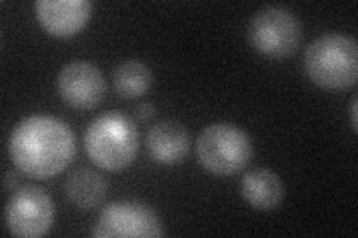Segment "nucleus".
I'll list each match as a JSON object with an SVG mask.
<instances>
[{
    "instance_id": "obj_3",
    "label": "nucleus",
    "mask_w": 358,
    "mask_h": 238,
    "mask_svg": "<svg viewBox=\"0 0 358 238\" xmlns=\"http://www.w3.org/2000/svg\"><path fill=\"white\" fill-rule=\"evenodd\" d=\"M303 66L317 87L333 91L351 88L358 76L357 42L343 33H326L306 48Z\"/></svg>"
},
{
    "instance_id": "obj_13",
    "label": "nucleus",
    "mask_w": 358,
    "mask_h": 238,
    "mask_svg": "<svg viewBox=\"0 0 358 238\" xmlns=\"http://www.w3.org/2000/svg\"><path fill=\"white\" fill-rule=\"evenodd\" d=\"M112 81L121 98L131 100L143 96L151 88L152 73L150 67L142 61L126 60L115 67Z\"/></svg>"
},
{
    "instance_id": "obj_15",
    "label": "nucleus",
    "mask_w": 358,
    "mask_h": 238,
    "mask_svg": "<svg viewBox=\"0 0 358 238\" xmlns=\"http://www.w3.org/2000/svg\"><path fill=\"white\" fill-rule=\"evenodd\" d=\"M351 121H352L354 131H357V98L352 100V105H351Z\"/></svg>"
},
{
    "instance_id": "obj_2",
    "label": "nucleus",
    "mask_w": 358,
    "mask_h": 238,
    "mask_svg": "<svg viewBox=\"0 0 358 238\" xmlns=\"http://www.w3.org/2000/svg\"><path fill=\"white\" fill-rule=\"evenodd\" d=\"M84 144L97 167L110 173L127 168L139 151V131L134 121L118 110H109L90 124Z\"/></svg>"
},
{
    "instance_id": "obj_14",
    "label": "nucleus",
    "mask_w": 358,
    "mask_h": 238,
    "mask_svg": "<svg viewBox=\"0 0 358 238\" xmlns=\"http://www.w3.org/2000/svg\"><path fill=\"white\" fill-rule=\"evenodd\" d=\"M136 115L141 118V119H145L148 121L150 118H152L155 115V107L151 105V103H142L138 110H136Z\"/></svg>"
},
{
    "instance_id": "obj_6",
    "label": "nucleus",
    "mask_w": 358,
    "mask_h": 238,
    "mask_svg": "<svg viewBox=\"0 0 358 238\" xmlns=\"http://www.w3.org/2000/svg\"><path fill=\"white\" fill-rule=\"evenodd\" d=\"M9 232L38 238L48 234L54 222V204L48 192L35 185L22 186L9 198L5 211Z\"/></svg>"
},
{
    "instance_id": "obj_10",
    "label": "nucleus",
    "mask_w": 358,
    "mask_h": 238,
    "mask_svg": "<svg viewBox=\"0 0 358 238\" xmlns=\"http://www.w3.org/2000/svg\"><path fill=\"white\" fill-rule=\"evenodd\" d=\"M147 149L155 163L173 165L182 161L189 149L187 128L173 119L157 122L147 134Z\"/></svg>"
},
{
    "instance_id": "obj_9",
    "label": "nucleus",
    "mask_w": 358,
    "mask_h": 238,
    "mask_svg": "<svg viewBox=\"0 0 358 238\" xmlns=\"http://www.w3.org/2000/svg\"><path fill=\"white\" fill-rule=\"evenodd\" d=\"M35 8L41 26L50 35L62 39L80 33L92 15L88 0H41Z\"/></svg>"
},
{
    "instance_id": "obj_12",
    "label": "nucleus",
    "mask_w": 358,
    "mask_h": 238,
    "mask_svg": "<svg viewBox=\"0 0 358 238\" xmlns=\"http://www.w3.org/2000/svg\"><path fill=\"white\" fill-rule=\"evenodd\" d=\"M66 197L80 209H94L108 195V184L102 174L92 168H78L66 179Z\"/></svg>"
},
{
    "instance_id": "obj_5",
    "label": "nucleus",
    "mask_w": 358,
    "mask_h": 238,
    "mask_svg": "<svg viewBox=\"0 0 358 238\" xmlns=\"http://www.w3.org/2000/svg\"><path fill=\"white\" fill-rule=\"evenodd\" d=\"M303 31L293 13L281 6H266L248 24V39L254 50L271 59H285L301 43Z\"/></svg>"
},
{
    "instance_id": "obj_8",
    "label": "nucleus",
    "mask_w": 358,
    "mask_h": 238,
    "mask_svg": "<svg viewBox=\"0 0 358 238\" xmlns=\"http://www.w3.org/2000/svg\"><path fill=\"white\" fill-rule=\"evenodd\" d=\"M57 91L67 106L75 110H90L105 97V77L93 63L72 61L57 76Z\"/></svg>"
},
{
    "instance_id": "obj_7",
    "label": "nucleus",
    "mask_w": 358,
    "mask_h": 238,
    "mask_svg": "<svg viewBox=\"0 0 358 238\" xmlns=\"http://www.w3.org/2000/svg\"><path fill=\"white\" fill-rule=\"evenodd\" d=\"M162 221L151 207L139 201H115L106 206L92 231V237H163Z\"/></svg>"
},
{
    "instance_id": "obj_1",
    "label": "nucleus",
    "mask_w": 358,
    "mask_h": 238,
    "mask_svg": "<svg viewBox=\"0 0 358 238\" xmlns=\"http://www.w3.org/2000/svg\"><path fill=\"white\" fill-rule=\"evenodd\" d=\"M9 156L22 173L50 179L71 165L76 155V137L64 121L52 115H31L10 133Z\"/></svg>"
},
{
    "instance_id": "obj_16",
    "label": "nucleus",
    "mask_w": 358,
    "mask_h": 238,
    "mask_svg": "<svg viewBox=\"0 0 358 238\" xmlns=\"http://www.w3.org/2000/svg\"><path fill=\"white\" fill-rule=\"evenodd\" d=\"M17 177H15V174H8L6 176V179H5V182H6V188H10V185H15V180Z\"/></svg>"
},
{
    "instance_id": "obj_4",
    "label": "nucleus",
    "mask_w": 358,
    "mask_h": 238,
    "mask_svg": "<svg viewBox=\"0 0 358 238\" xmlns=\"http://www.w3.org/2000/svg\"><path fill=\"white\" fill-rule=\"evenodd\" d=\"M199 163L217 176L236 174L248 165L254 149L242 128L233 124H214L200 133L196 143Z\"/></svg>"
},
{
    "instance_id": "obj_11",
    "label": "nucleus",
    "mask_w": 358,
    "mask_h": 238,
    "mask_svg": "<svg viewBox=\"0 0 358 238\" xmlns=\"http://www.w3.org/2000/svg\"><path fill=\"white\" fill-rule=\"evenodd\" d=\"M242 195L257 210L276 209L284 198L282 180L271 168L257 167L242 177Z\"/></svg>"
}]
</instances>
